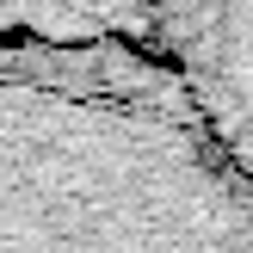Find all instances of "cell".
<instances>
[{
    "mask_svg": "<svg viewBox=\"0 0 253 253\" xmlns=\"http://www.w3.org/2000/svg\"><path fill=\"white\" fill-rule=\"evenodd\" d=\"M0 253H253V185L155 49H0Z\"/></svg>",
    "mask_w": 253,
    "mask_h": 253,
    "instance_id": "cell-1",
    "label": "cell"
},
{
    "mask_svg": "<svg viewBox=\"0 0 253 253\" xmlns=\"http://www.w3.org/2000/svg\"><path fill=\"white\" fill-rule=\"evenodd\" d=\"M155 56L253 185V0H167Z\"/></svg>",
    "mask_w": 253,
    "mask_h": 253,
    "instance_id": "cell-2",
    "label": "cell"
},
{
    "mask_svg": "<svg viewBox=\"0 0 253 253\" xmlns=\"http://www.w3.org/2000/svg\"><path fill=\"white\" fill-rule=\"evenodd\" d=\"M167 0H0V49H155Z\"/></svg>",
    "mask_w": 253,
    "mask_h": 253,
    "instance_id": "cell-3",
    "label": "cell"
}]
</instances>
